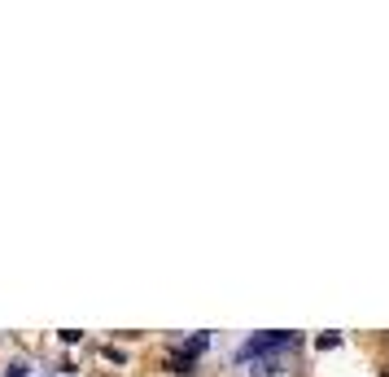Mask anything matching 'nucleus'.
Returning a JSON list of instances; mask_svg holds the SVG:
<instances>
[{
	"mask_svg": "<svg viewBox=\"0 0 389 377\" xmlns=\"http://www.w3.org/2000/svg\"><path fill=\"white\" fill-rule=\"evenodd\" d=\"M337 342H342V338H337V334H320V338H315V346H320V351H332Z\"/></svg>",
	"mask_w": 389,
	"mask_h": 377,
	"instance_id": "7ed1b4c3",
	"label": "nucleus"
},
{
	"mask_svg": "<svg viewBox=\"0 0 389 377\" xmlns=\"http://www.w3.org/2000/svg\"><path fill=\"white\" fill-rule=\"evenodd\" d=\"M298 334H284V329H271V334H254L249 342L237 346V360L249 364V360H263V356H280V351H298Z\"/></svg>",
	"mask_w": 389,
	"mask_h": 377,
	"instance_id": "f257e3e1",
	"label": "nucleus"
},
{
	"mask_svg": "<svg viewBox=\"0 0 389 377\" xmlns=\"http://www.w3.org/2000/svg\"><path fill=\"white\" fill-rule=\"evenodd\" d=\"M249 377H293V360H289V351H280V356H263V360H254Z\"/></svg>",
	"mask_w": 389,
	"mask_h": 377,
	"instance_id": "f03ea898",
	"label": "nucleus"
},
{
	"mask_svg": "<svg viewBox=\"0 0 389 377\" xmlns=\"http://www.w3.org/2000/svg\"><path fill=\"white\" fill-rule=\"evenodd\" d=\"M385 377H389V373H385Z\"/></svg>",
	"mask_w": 389,
	"mask_h": 377,
	"instance_id": "20e7f679",
	"label": "nucleus"
}]
</instances>
